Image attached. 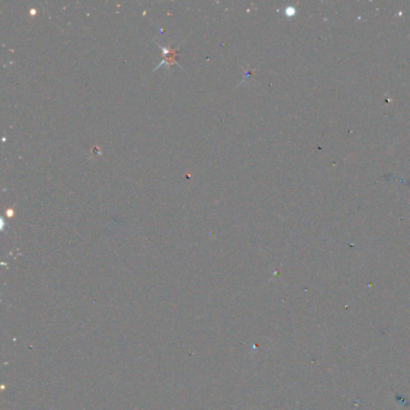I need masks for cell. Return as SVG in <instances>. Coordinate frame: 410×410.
I'll return each mask as SVG.
<instances>
[{"mask_svg": "<svg viewBox=\"0 0 410 410\" xmlns=\"http://www.w3.org/2000/svg\"><path fill=\"white\" fill-rule=\"evenodd\" d=\"M8 214H9V216H11V214H12V211H11V209H9V211H8Z\"/></svg>", "mask_w": 410, "mask_h": 410, "instance_id": "7a4b0ae2", "label": "cell"}, {"mask_svg": "<svg viewBox=\"0 0 410 410\" xmlns=\"http://www.w3.org/2000/svg\"><path fill=\"white\" fill-rule=\"evenodd\" d=\"M161 51H163V61H161L159 64L155 69L160 68L161 65L166 64V65H173V64H177V52L178 50L177 48H173V47H164V46H160Z\"/></svg>", "mask_w": 410, "mask_h": 410, "instance_id": "6da1fadb", "label": "cell"}]
</instances>
